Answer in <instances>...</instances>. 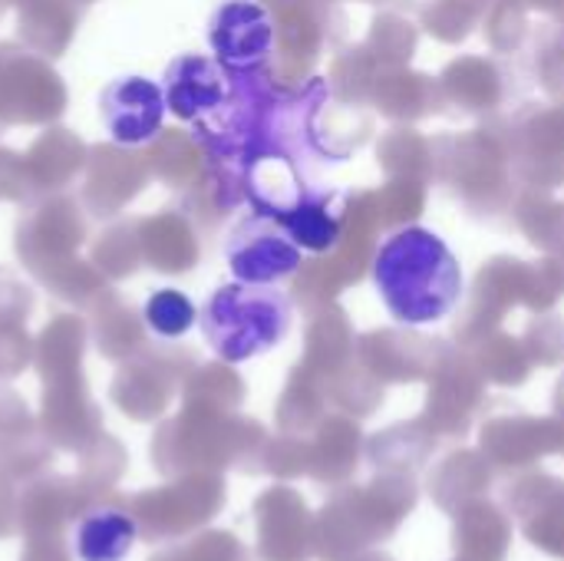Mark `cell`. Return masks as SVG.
<instances>
[{"instance_id": "4", "label": "cell", "mask_w": 564, "mask_h": 561, "mask_svg": "<svg viewBox=\"0 0 564 561\" xmlns=\"http://www.w3.org/2000/svg\"><path fill=\"white\" fill-rule=\"evenodd\" d=\"M208 46L228 73H254L274 50V17L258 0H225L208 17Z\"/></svg>"}, {"instance_id": "7", "label": "cell", "mask_w": 564, "mask_h": 561, "mask_svg": "<svg viewBox=\"0 0 564 561\" xmlns=\"http://www.w3.org/2000/svg\"><path fill=\"white\" fill-rule=\"evenodd\" d=\"M340 202L344 195H334V192H301L288 208L268 212V215H274L291 231L301 251L324 255V251H334L340 241V222H344Z\"/></svg>"}, {"instance_id": "2", "label": "cell", "mask_w": 564, "mask_h": 561, "mask_svg": "<svg viewBox=\"0 0 564 561\" xmlns=\"http://www.w3.org/2000/svg\"><path fill=\"white\" fill-rule=\"evenodd\" d=\"M294 321L291 298L274 284L231 281L212 291L198 324L212 354L225 364H248L274 350Z\"/></svg>"}, {"instance_id": "3", "label": "cell", "mask_w": 564, "mask_h": 561, "mask_svg": "<svg viewBox=\"0 0 564 561\" xmlns=\"http://www.w3.org/2000/svg\"><path fill=\"white\" fill-rule=\"evenodd\" d=\"M225 261H228V271L235 281L281 284L284 278H291L301 268L304 251L274 215L254 212L228 231Z\"/></svg>"}, {"instance_id": "1", "label": "cell", "mask_w": 564, "mask_h": 561, "mask_svg": "<svg viewBox=\"0 0 564 561\" xmlns=\"http://www.w3.org/2000/svg\"><path fill=\"white\" fill-rule=\"evenodd\" d=\"M373 288L393 321L426 327L446 321L463 301V265L453 248L423 225L397 228L373 258Z\"/></svg>"}, {"instance_id": "8", "label": "cell", "mask_w": 564, "mask_h": 561, "mask_svg": "<svg viewBox=\"0 0 564 561\" xmlns=\"http://www.w3.org/2000/svg\"><path fill=\"white\" fill-rule=\"evenodd\" d=\"M139 526L122 509H93L76 522L73 552L79 561H126L135 549Z\"/></svg>"}, {"instance_id": "9", "label": "cell", "mask_w": 564, "mask_h": 561, "mask_svg": "<svg viewBox=\"0 0 564 561\" xmlns=\"http://www.w3.org/2000/svg\"><path fill=\"white\" fill-rule=\"evenodd\" d=\"M142 317H145V327L155 337L178 341V337H185L195 327L198 311H195L188 294H182L175 288H159V291L149 294V301L142 308Z\"/></svg>"}, {"instance_id": "5", "label": "cell", "mask_w": 564, "mask_h": 561, "mask_svg": "<svg viewBox=\"0 0 564 561\" xmlns=\"http://www.w3.org/2000/svg\"><path fill=\"white\" fill-rule=\"evenodd\" d=\"M162 83L149 76H116L99 93V119L116 145H145L162 132L165 119Z\"/></svg>"}, {"instance_id": "6", "label": "cell", "mask_w": 564, "mask_h": 561, "mask_svg": "<svg viewBox=\"0 0 564 561\" xmlns=\"http://www.w3.org/2000/svg\"><path fill=\"white\" fill-rule=\"evenodd\" d=\"M162 93H165V106L175 119L202 122L228 106L231 79H228V69L215 56L182 53L165 66Z\"/></svg>"}]
</instances>
